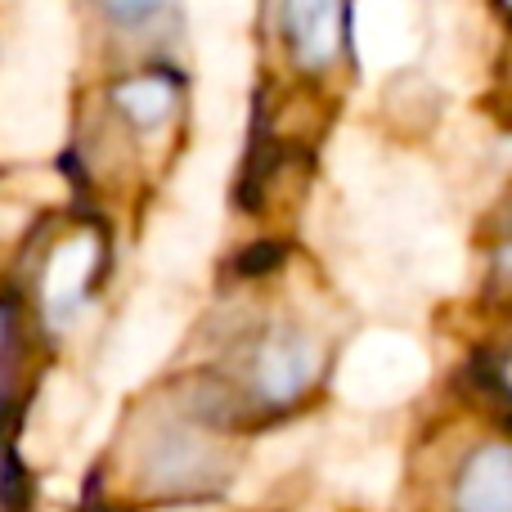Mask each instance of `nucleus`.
<instances>
[{
  "instance_id": "nucleus-1",
  "label": "nucleus",
  "mask_w": 512,
  "mask_h": 512,
  "mask_svg": "<svg viewBox=\"0 0 512 512\" xmlns=\"http://www.w3.org/2000/svg\"><path fill=\"white\" fill-rule=\"evenodd\" d=\"M279 36L292 63L306 72H324L346 50V0H274Z\"/></svg>"
},
{
  "instance_id": "nucleus-2",
  "label": "nucleus",
  "mask_w": 512,
  "mask_h": 512,
  "mask_svg": "<svg viewBox=\"0 0 512 512\" xmlns=\"http://www.w3.org/2000/svg\"><path fill=\"white\" fill-rule=\"evenodd\" d=\"M319 351L301 328H274L252 351V391L261 405H292L315 382Z\"/></svg>"
},
{
  "instance_id": "nucleus-3",
  "label": "nucleus",
  "mask_w": 512,
  "mask_h": 512,
  "mask_svg": "<svg viewBox=\"0 0 512 512\" xmlns=\"http://www.w3.org/2000/svg\"><path fill=\"white\" fill-rule=\"evenodd\" d=\"M454 512H512V445L490 441L468 454L454 481Z\"/></svg>"
},
{
  "instance_id": "nucleus-4",
  "label": "nucleus",
  "mask_w": 512,
  "mask_h": 512,
  "mask_svg": "<svg viewBox=\"0 0 512 512\" xmlns=\"http://www.w3.org/2000/svg\"><path fill=\"white\" fill-rule=\"evenodd\" d=\"M90 279H95V239H72L54 252L50 270H45V310L54 319H72L81 301L90 297Z\"/></svg>"
},
{
  "instance_id": "nucleus-5",
  "label": "nucleus",
  "mask_w": 512,
  "mask_h": 512,
  "mask_svg": "<svg viewBox=\"0 0 512 512\" xmlns=\"http://www.w3.org/2000/svg\"><path fill=\"white\" fill-rule=\"evenodd\" d=\"M117 113H126L135 126H158L176 104V86L167 77H131L113 90Z\"/></svg>"
},
{
  "instance_id": "nucleus-6",
  "label": "nucleus",
  "mask_w": 512,
  "mask_h": 512,
  "mask_svg": "<svg viewBox=\"0 0 512 512\" xmlns=\"http://www.w3.org/2000/svg\"><path fill=\"white\" fill-rule=\"evenodd\" d=\"M104 9V18H113L117 27H144L149 18H158L167 9V0H95Z\"/></svg>"
},
{
  "instance_id": "nucleus-7",
  "label": "nucleus",
  "mask_w": 512,
  "mask_h": 512,
  "mask_svg": "<svg viewBox=\"0 0 512 512\" xmlns=\"http://www.w3.org/2000/svg\"><path fill=\"white\" fill-rule=\"evenodd\" d=\"M495 279L512 292V225H508V239L499 243V252H495Z\"/></svg>"
},
{
  "instance_id": "nucleus-8",
  "label": "nucleus",
  "mask_w": 512,
  "mask_h": 512,
  "mask_svg": "<svg viewBox=\"0 0 512 512\" xmlns=\"http://www.w3.org/2000/svg\"><path fill=\"white\" fill-rule=\"evenodd\" d=\"M508 5H512V0H508Z\"/></svg>"
}]
</instances>
